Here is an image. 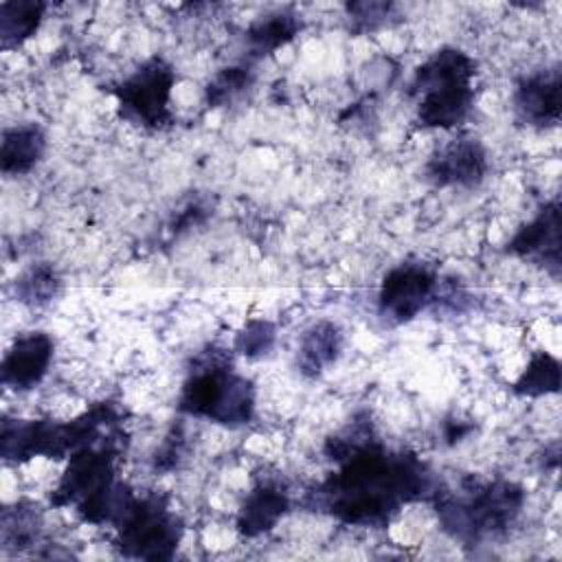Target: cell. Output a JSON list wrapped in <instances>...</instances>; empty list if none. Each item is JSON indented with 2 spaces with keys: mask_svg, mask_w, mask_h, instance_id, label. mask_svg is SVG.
I'll return each mask as SVG.
<instances>
[{
  "mask_svg": "<svg viewBox=\"0 0 562 562\" xmlns=\"http://www.w3.org/2000/svg\"><path fill=\"white\" fill-rule=\"evenodd\" d=\"M439 301V272L424 261H402L384 272L378 288V316L406 325Z\"/></svg>",
  "mask_w": 562,
  "mask_h": 562,
  "instance_id": "9",
  "label": "cell"
},
{
  "mask_svg": "<svg viewBox=\"0 0 562 562\" xmlns=\"http://www.w3.org/2000/svg\"><path fill=\"white\" fill-rule=\"evenodd\" d=\"M178 411L224 428H241L255 417L257 389L252 380L233 369L222 349L209 347L189 367L178 395Z\"/></svg>",
  "mask_w": 562,
  "mask_h": 562,
  "instance_id": "3",
  "label": "cell"
},
{
  "mask_svg": "<svg viewBox=\"0 0 562 562\" xmlns=\"http://www.w3.org/2000/svg\"><path fill=\"white\" fill-rule=\"evenodd\" d=\"M121 413L112 402H99L68 422L2 419L0 454L4 463L22 465L35 457L68 459L79 446L119 428Z\"/></svg>",
  "mask_w": 562,
  "mask_h": 562,
  "instance_id": "6",
  "label": "cell"
},
{
  "mask_svg": "<svg viewBox=\"0 0 562 562\" xmlns=\"http://www.w3.org/2000/svg\"><path fill=\"white\" fill-rule=\"evenodd\" d=\"M560 66L533 70L516 81L512 94L514 119L531 130H553L560 123Z\"/></svg>",
  "mask_w": 562,
  "mask_h": 562,
  "instance_id": "11",
  "label": "cell"
},
{
  "mask_svg": "<svg viewBox=\"0 0 562 562\" xmlns=\"http://www.w3.org/2000/svg\"><path fill=\"white\" fill-rule=\"evenodd\" d=\"M527 494L509 479L463 481L459 490H439L432 496L441 529L463 544H479L507 533L520 518Z\"/></svg>",
  "mask_w": 562,
  "mask_h": 562,
  "instance_id": "2",
  "label": "cell"
},
{
  "mask_svg": "<svg viewBox=\"0 0 562 562\" xmlns=\"http://www.w3.org/2000/svg\"><path fill=\"white\" fill-rule=\"evenodd\" d=\"M514 393L520 397H544L553 395L560 391V360L549 353L538 349L527 367L520 371L516 382L512 384Z\"/></svg>",
  "mask_w": 562,
  "mask_h": 562,
  "instance_id": "20",
  "label": "cell"
},
{
  "mask_svg": "<svg viewBox=\"0 0 562 562\" xmlns=\"http://www.w3.org/2000/svg\"><path fill=\"white\" fill-rule=\"evenodd\" d=\"M397 7L393 2H349L345 13L353 33H371L384 29L395 18Z\"/></svg>",
  "mask_w": 562,
  "mask_h": 562,
  "instance_id": "24",
  "label": "cell"
},
{
  "mask_svg": "<svg viewBox=\"0 0 562 562\" xmlns=\"http://www.w3.org/2000/svg\"><path fill=\"white\" fill-rule=\"evenodd\" d=\"M252 86V70L246 66H226L217 70L206 88H204V103L211 110L226 108L235 99H239Z\"/></svg>",
  "mask_w": 562,
  "mask_h": 562,
  "instance_id": "22",
  "label": "cell"
},
{
  "mask_svg": "<svg viewBox=\"0 0 562 562\" xmlns=\"http://www.w3.org/2000/svg\"><path fill=\"white\" fill-rule=\"evenodd\" d=\"M114 529V547L134 560H169L184 536L182 518L160 494H134Z\"/></svg>",
  "mask_w": 562,
  "mask_h": 562,
  "instance_id": "7",
  "label": "cell"
},
{
  "mask_svg": "<svg viewBox=\"0 0 562 562\" xmlns=\"http://www.w3.org/2000/svg\"><path fill=\"white\" fill-rule=\"evenodd\" d=\"M121 454V430L114 428L79 446L50 494L55 507H75L77 516L90 525H105L119 503L121 481L116 459Z\"/></svg>",
  "mask_w": 562,
  "mask_h": 562,
  "instance_id": "4",
  "label": "cell"
},
{
  "mask_svg": "<svg viewBox=\"0 0 562 562\" xmlns=\"http://www.w3.org/2000/svg\"><path fill=\"white\" fill-rule=\"evenodd\" d=\"M55 358V340L40 329L20 334L2 358V384L9 391L26 393L42 384Z\"/></svg>",
  "mask_w": 562,
  "mask_h": 562,
  "instance_id": "13",
  "label": "cell"
},
{
  "mask_svg": "<svg viewBox=\"0 0 562 562\" xmlns=\"http://www.w3.org/2000/svg\"><path fill=\"white\" fill-rule=\"evenodd\" d=\"M59 292H61V277L57 268L48 261L31 263L13 281L15 301H20L31 310H42L50 305L59 296Z\"/></svg>",
  "mask_w": 562,
  "mask_h": 562,
  "instance_id": "19",
  "label": "cell"
},
{
  "mask_svg": "<svg viewBox=\"0 0 562 562\" xmlns=\"http://www.w3.org/2000/svg\"><path fill=\"white\" fill-rule=\"evenodd\" d=\"M490 171L485 145L470 134H459L439 145L424 165V178L437 189H474Z\"/></svg>",
  "mask_w": 562,
  "mask_h": 562,
  "instance_id": "10",
  "label": "cell"
},
{
  "mask_svg": "<svg viewBox=\"0 0 562 562\" xmlns=\"http://www.w3.org/2000/svg\"><path fill=\"white\" fill-rule=\"evenodd\" d=\"M303 29V22L296 13L288 9L270 11L259 15L246 31V44L255 57H266L288 46Z\"/></svg>",
  "mask_w": 562,
  "mask_h": 562,
  "instance_id": "17",
  "label": "cell"
},
{
  "mask_svg": "<svg viewBox=\"0 0 562 562\" xmlns=\"http://www.w3.org/2000/svg\"><path fill=\"white\" fill-rule=\"evenodd\" d=\"M187 437H184V430L178 426H173L169 430V435L165 437V441L156 448L154 457H151V468L156 472H171V470H178L180 463L187 459Z\"/></svg>",
  "mask_w": 562,
  "mask_h": 562,
  "instance_id": "25",
  "label": "cell"
},
{
  "mask_svg": "<svg viewBox=\"0 0 562 562\" xmlns=\"http://www.w3.org/2000/svg\"><path fill=\"white\" fill-rule=\"evenodd\" d=\"M345 336L338 323L321 318L312 323L296 347V369L305 380H318L340 358Z\"/></svg>",
  "mask_w": 562,
  "mask_h": 562,
  "instance_id": "15",
  "label": "cell"
},
{
  "mask_svg": "<svg viewBox=\"0 0 562 562\" xmlns=\"http://www.w3.org/2000/svg\"><path fill=\"white\" fill-rule=\"evenodd\" d=\"M46 4L40 0H7L0 2V46L15 50L24 46L40 29Z\"/></svg>",
  "mask_w": 562,
  "mask_h": 562,
  "instance_id": "18",
  "label": "cell"
},
{
  "mask_svg": "<svg viewBox=\"0 0 562 562\" xmlns=\"http://www.w3.org/2000/svg\"><path fill=\"white\" fill-rule=\"evenodd\" d=\"M2 549L24 551L40 540L42 514L31 503H13L2 512Z\"/></svg>",
  "mask_w": 562,
  "mask_h": 562,
  "instance_id": "21",
  "label": "cell"
},
{
  "mask_svg": "<svg viewBox=\"0 0 562 562\" xmlns=\"http://www.w3.org/2000/svg\"><path fill=\"white\" fill-rule=\"evenodd\" d=\"M206 213H209V211H206L200 202H191L184 211H180V213L173 217V224H171L173 228H171V231H176V233L189 231V228L202 224L204 217H206Z\"/></svg>",
  "mask_w": 562,
  "mask_h": 562,
  "instance_id": "26",
  "label": "cell"
},
{
  "mask_svg": "<svg viewBox=\"0 0 562 562\" xmlns=\"http://www.w3.org/2000/svg\"><path fill=\"white\" fill-rule=\"evenodd\" d=\"M173 86L176 70L162 57L143 61L114 90L121 119L143 130L167 127L171 123Z\"/></svg>",
  "mask_w": 562,
  "mask_h": 562,
  "instance_id": "8",
  "label": "cell"
},
{
  "mask_svg": "<svg viewBox=\"0 0 562 562\" xmlns=\"http://www.w3.org/2000/svg\"><path fill=\"white\" fill-rule=\"evenodd\" d=\"M476 72V59L457 46H443L422 61L411 81L417 125L422 130L461 125L474 108Z\"/></svg>",
  "mask_w": 562,
  "mask_h": 562,
  "instance_id": "5",
  "label": "cell"
},
{
  "mask_svg": "<svg viewBox=\"0 0 562 562\" xmlns=\"http://www.w3.org/2000/svg\"><path fill=\"white\" fill-rule=\"evenodd\" d=\"M336 463L338 470L314 485L303 505L342 525L386 527L406 505L432 501L439 490L417 454L389 450L378 435Z\"/></svg>",
  "mask_w": 562,
  "mask_h": 562,
  "instance_id": "1",
  "label": "cell"
},
{
  "mask_svg": "<svg viewBox=\"0 0 562 562\" xmlns=\"http://www.w3.org/2000/svg\"><path fill=\"white\" fill-rule=\"evenodd\" d=\"M512 257L544 268L553 279L560 277V204L547 202L529 222L520 224L509 237Z\"/></svg>",
  "mask_w": 562,
  "mask_h": 562,
  "instance_id": "12",
  "label": "cell"
},
{
  "mask_svg": "<svg viewBox=\"0 0 562 562\" xmlns=\"http://www.w3.org/2000/svg\"><path fill=\"white\" fill-rule=\"evenodd\" d=\"M292 498L283 483L272 479L257 481L244 496L235 527L244 538H259L277 527V522L290 512Z\"/></svg>",
  "mask_w": 562,
  "mask_h": 562,
  "instance_id": "14",
  "label": "cell"
},
{
  "mask_svg": "<svg viewBox=\"0 0 562 562\" xmlns=\"http://www.w3.org/2000/svg\"><path fill=\"white\" fill-rule=\"evenodd\" d=\"M277 342V327L266 318H250L235 334L233 349L246 360H261L270 356Z\"/></svg>",
  "mask_w": 562,
  "mask_h": 562,
  "instance_id": "23",
  "label": "cell"
},
{
  "mask_svg": "<svg viewBox=\"0 0 562 562\" xmlns=\"http://www.w3.org/2000/svg\"><path fill=\"white\" fill-rule=\"evenodd\" d=\"M46 154V132L37 123L4 127L0 140V169L7 178L31 173Z\"/></svg>",
  "mask_w": 562,
  "mask_h": 562,
  "instance_id": "16",
  "label": "cell"
}]
</instances>
